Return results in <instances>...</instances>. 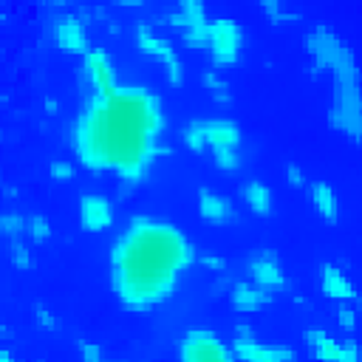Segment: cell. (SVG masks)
I'll use <instances>...</instances> for the list:
<instances>
[{
    "label": "cell",
    "instance_id": "32",
    "mask_svg": "<svg viewBox=\"0 0 362 362\" xmlns=\"http://www.w3.org/2000/svg\"><path fill=\"white\" fill-rule=\"evenodd\" d=\"M351 305H354V311H356V317H359V322H362V294H356V297L351 300Z\"/></svg>",
    "mask_w": 362,
    "mask_h": 362
},
{
    "label": "cell",
    "instance_id": "8",
    "mask_svg": "<svg viewBox=\"0 0 362 362\" xmlns=\"http://www.w3.org/2000/svg\"><path fill=\"white\" fill-rule=\"evenodd\" d=\"M136 48H139L141 54H147L150 59H156V62L164 68L167 82H170L173 88L184 85V68H181V59H178V54H175V45H170V40L161 37L150 23H141V25L136 28Z\"/></svg>",
    "mask_w": 362,
    "mask_h": 362
},
{
    "label": "cell",
    "instance_id": "24",
    "mask_svg": "<svg viewBox=\"0 0 362 362\" xmlns=\"http://www.w3.org/2000/svg\"><path fill=\"white\" fill-rule=\"evenodd\" d=\"M74 164L68 161V158H57V161H51L48 164V178L54 181V184H68V181H74Z\"/></svg>",
    "mask_w": 362,
    "mask_h": 362
},
{
    "label": "cell",
    "instance_id": "28",
    "mask_svg": "<svg viewBox=\"0 0 362 362\" xmlns=\"http://www.w3.org/2000/svg\"><path fill=\"white\" fill-rule=\"evenodd\" d=\"M255 3L260 6V11H263L269 20H274V23L286 20V14H283V0H255Z\"/></svg>",
    "mask_w": 362,
    "mask_h": 362
},
{
    "label": "cell",
    "instance_id": "9",
    "mask_svg": "<svg viewBox=\"0 0 362 362\" xmlns=\"http://www.w3.org/2000/svg\"><path fill=\"white\" fill-rule=\"evenodd\" d=\"M232 351H235V359H243V362H291L294 359L291 348L260 342L249 325H238L235 328Z\"/></svg>",
    "mask_w": 362,
    "mask_h": 362
},
{
    "label": "cell",
    "instance_id": "5",
    "mask_svg": "<svg viewBox=\"0 0 362 362\" xmlns=\"http://www.w3.org/2000/svg\"><path fill=\"white\" fill-rule=\"evenodd\" d=\"M206 51L215 68H232L243 51V28L232 17H218L209 23Z\"/></svg>",
    "mask_w": 362,
    "mask_h": 362
},
{
    "label": "cell",
    "instance_id": "20",
    "mask_svg": "<svg viewBox=\"0 0 362 362\" xmlns=\"http://www.w3.org/2000/svg\"><path fill=\"white\" fill-rule=\"evenodd\" d=\"M25 229H28V218H23V215H17V212H6V215L0 218V232H3V238H8V240L23 238Z\"/></svg>",
    "mask_w": 362,
    "mask_h": 362
},
{
    "label": "cell",
    "instance_id": "3",
    "mask_svg": "<svg viewBox=\"0 0 362 362\" xmlns=\"http://www.w3.org/2000/svg\"><path fill=\"white\" fill-rule=\"evenodd\" d=\"M181 141L192 153H212L218 170H238L240 167V141L243 133L232 119H192L181 130Z\"/></svg>",
    "mask_w": 362,
    "mask_h": 362
},
{
    "label": "cell",
    "instance_id": "22",
    "mask_svg": "<svg viewBox=\"0 0 362 362\" xmlns=\"http://www.w3.org/2000/svg\"><path fill=\"white\" fill-rule=\"evenodd\" d=\"M8 243H11V249H8L11 266H14L17 272H28V269H31V249L23 243V238H17V240H8Z\"/></svg>",
    "mask_w": 362,
    "mask_h": 362
},
{
    "label": "cell",
    "instance_id": "4",
    "mask_svg": "<svg viewBox=\"0 0 362 362\" xmlns=\"http://www.w3.org/2000/svg\"><path fill=\"white\" fill-rule=\"evenodd\" d=\"M328 122L334 130L362 144V85L359 82H331Z\"/></svg>",
    "mask_w": 362,
    "mask_h": 362
},
{
    "label": "cell",
    "instance_id": "11",
    "mask_svg": "<svg viewBox=\"0 0 362 362\" xmlns=\"http://www.w3.org/2000/svg\"><path fill=\"white\" fill-rule=\"evenodd\" d=\"M82 82L88 88V93H102L119 85V74H116V62L105 48H88L82 54Z\"/></svg>",
    "mask_w": 362,
    "mask_h": 362
},
{
    "label": "cell",
    "instance_id": "27",
    "mask_svg": "<svg viewBox=\"0 0 362 362\" xmlns=\"http://www.w3.org/2000/svg\"><path fill=\"white\" fill-rule=\"evenodd\" d=\"M76 354H79V359H82V362H99V359H102V345L82 339V342L76 345Z\"/></svg>",
    "mask_w": 362,
    "mask_h": 362
},
{
    "label": "cell",
    "instance_id": "15",
    "mask_svg": "<svg viewBox=\"0 0 362 362\" xmlns=\"http://www.w3.org/2000/svg\"><path fill=\"white\" fill-rule=\"evenodd\" d=\"M229 303H232V308L240 311V314H257V311H263V308L272 303V291L260 288V286L252 283V280H243V283H235V286H232Z\"/></svg>",
    "mask_w": 362,
    "mask_h": 362
},
{
    "label": "cell",
    "instance_id": "19",
    "mask_svg": "<svg viewBox=\"0 0 362 362\" xmlns=\"http://www.w3.org/2000/svg\"><path fill=\"white\" fill-rule=\"evenodd\" d=\"M198 212L209 223H226L232 218V201L212 189H198Z\"/></svg>",
    "mask_w": 362,
    "mask_h": 362
},
{
    "label": "cell",
    "instance_id": "30",
    "mask_svg": "<svg viewBox=\"0 0 362 362\" xmlns=\"http://www.w3.org/2000/svg\"><path fill=\"white\" fill-rule=\"evenodd\" d=\"M201 266L209 269V272H215V274H221V272L226 269V260L218 257V255H204V257H201Z\"/></svg>",
    "mask_w": 362,
    "mask_h": 362
},
{
    "label": "cell",
    "instance_id": "12",
    "mask_svg": "<svg viewBox=\"0 0 362 362\" xmlns=\"http://www.w3.org/2000/svg\"><path fill=\"white\" fill-rule=\"evenodd\" d=\"M76 218H79V226L90 235H99V232H107L113 226V204L107 195H99V192H85L79 195V204H76Z\"/></svg>",
    "mask_w": 362,
    "mask_h": 362
},
{
    "label": "cell",
    "instance_id": "6",
    "mask_svg": "<svg viewBox=\"0 0 362 362\" xmlns=\"http://www.w3.org/2000/svg\"><path fill=\"white\" fill-rule=\"evenodd\" d=\"M167 23L181 34V40L201 51L206 48V37H209V17L204 8V0H175V8L167 14Z\"/></svg>",
    "mask_w": 362,
    "mask_h": 362
},
{
    "label": "cell",
    "instance_id": "23",
    "mask_svg": "<svg viewBox=\"0 0 362 362\" xmlns=\"http://www.w3.org/2000/svg\"><path fill=\"white\" fill-rule=\"evenodd\" d=\"M25 235L34 240V243H45L51 238V223L45 215H28V229Z\"/></svg>",
    "mask_w": 362,
    "mask_h": 362
},
{
    "label": "cell",
    "instance_id": "13",
    "mask_svg": "<svg viewBox=\"0 0 362 362\" xmlns=\"http://www.w3.org/2000/svg\"><path fill=\"white\" fill-rule=\"evenodd\" d=\"M246 272H249V280L257 283L266 291H280L286 286V272H283L280 260L272 252H266V249H260L257 255L249 257Z\"/></svg>",
    "mask_w": 362,
    "mask_h": 362
},
{
    "label": "cell",
    "instance_id": "16",
    "mask_svg": "<svg viewBox=\"0 0 362 362\" xmlns=\"http://www.w3.org/2000/svg\"><path fill=\"white\" fill-rule=\"evenodd\" d=\"M311 209L317 212V218H322L325 223H337L339 221V195L328 181H308L305 187Z\"/></svg>",
    "mask_w": 362,
    "mask_h": 362
},
{
    "label": "cell",
    "instance_id": "29",
    "mask_svg": "<svg viewBox=\"0 0 362 362\" xmlns=\"http://www.w3.org/2000/svg\"><path fill=\"white\" fill-rule=\"evenodd\" d=\"M34 322H37L40 328H45V331L57 328V317H54V311H51V308H45V305H40V308L34 311Z\"/></svg>",
    "mask_w": 362,
    "mask_h": 362
},
{
    "label": "cell",
    "instance_id": "7",
    "mask_svg": "<svg viewBox=\"0 0 362 362\" xmlns=\"http://www.w3.org/2000/svg\"><path fill=\"white\" fill-rule=\"evenodd\" d=\"M178 359L181 362H226L235 356L232 342L221 339L209 328H189L178 342Z\"/></svg>",
    "mask_w": 362,
    "mask_h": 362
},
{
    "label": "cell",
    "instance_id": "25",
    "mask_svg": "<svg viewBox=\"0 0 362 362\" xmlns=\"http://www.w3.org/2000/svg\"><path fill=\"white\" fill-rule=\"evenodd\" d=\"M283 181H286V187H291V189H305V187H308L305 170H303L300 164H294V161H288V164L283 167Z\"/></svg>",
    "mask_w": 362,
    "mask_h": 362
},
{
    "label": "cell",
    "instance_id": "33",
    "mask_svg": "<svg viewBox=\"0 0 362 362\" xmlns=\"http://www.w3.org/2000/svg\"><path fill=\"white\" fill-rule=\"evenodd\" d=\"M42 107H45L48 113H57V102H54V99H45V105H42Z\"/></svg>",
    "mask_w": 362,
    "mask_h": 362
},
{
    "label": "cell",
    "instance_id": "18",
    "mask_svg": "<svg viewBox=\"0 0 362 362\" xmlns=\"http://www.w3.org/2000/svg\"><path fill=\"white\" fill-rule=\"evenodd\" d=\"M240 198H243V204L249 206V212H255V215H272V209H274V192H272V187H269L266 181H260V178L246 181V184L240 187Z\"/></svg>",
    "mask_w": 362,
    "mask_h": 362
},
{
    "label": "cell",
    "instance_id": "31",
    "mask_svg": "<svg viewBox=\"0 0 362 362\" xmlns=\"http://www.w3.org/2000/svg\"><path fill=\"white\" fill-rule=\"evenodd\" d=\"M113 6H122V8H139L144 0H110Z\"/></svg>",
    "mask_w": 362,
    "mask_h": 362
},
{
    "label": "cell",
    "instance_id": "35",
    "mask_svg": "<svg viewBox=\"0 0 362 362\" xmlns=\"http://www.w3.org/2000/svg\"><path fill=\"white\" fill-rule=\"evenodd\" d=\"M48 6H54V8H62V6H68V0H45Z\"/></svg>",
    "mask_w": 362,
    "mask_h": 362
},
{
    "label": "cell",
    "instance_id": "14",
    "mask_svg": "<svg viewBox=\"0 0 362 362\" xmlns=\"http://www.w3.org/2000/svg\"><path fill=\"white\" fill-rule=\"evenodd\" d=\"M51 37L57 42L59 51H68V54H85L90 45H88V31H85V23L74 14H62L54 20V28H51Z\"/></svg>",
    "mask_w": 362,
    "mask_h": 362
},
{
    "label": "cell",
    "instance_id": "10",
    "mask_svg": "<svg viewBox=\"0 0 362 362\" xmlns=\"http://www.w3.org/2000/svg\"><path fill=\"white\" fill-rule=\"evenodd\" d=\"M303 339L314 359H322V362H359L362 359V348L354 339H334L322 328H308Z\"/></svg>",
    "mask_w": 362,
    "mask_h": 362
},
{
    "label": "cell",
    "instance_id": "34",
    "mask_svg": "<svg viewBox=\"0 0 362 362\" xmlns=\"http://www.w3.org/2000/svg\"><path fill=\"white\" fill-rule=\"evenodd\" d=\"M11 359H14V356H11V351H6V348H3V351H0V362H11Z\"/></svg>",
    "mask_w": 362,
    "mask_h": 362
},
{
    "label": "cell",
    "instance_id": "17",
    "mask_svg": "<svg viewBox=\"0 0 362 362\" xmlns=\"http://www.w3.org/2000/svg\"><path fill=\"white\" fill-rule=\"evenodd\" d=\"M320 288L334 303H351L356 297V288H354L351 277L339 266H322L320 269Z\"/></svg>",
    "mask_w": 362,
    "mask_h": 362
},
{
    "label": "cell",
    "instance_id": "26",
    "mask_svg": "<svg viewBox=\"0 0 362 362\" xmlns=\"http://www.w3.org/2000/svg\"><path fill=\"white\" fill-rule=\"evenodd\" d=\"M337 322H339L342 331H356L359 317H356V311H354L351 303H339V308H337Z\"/></svg>",
    "mask_w": 362,
    "mask_h": 362
},
{
    "label": "cell",
    "instance_id": "21",
    "mask_svg": "<svg viewBox=\"0 0 362 362\" xmlns=\"http://www.w3.org/2000/svg\"><path fill=\"white\" fill-rule=\"evenodd\" d=\"M201 82H204V88L212 93L215 102H229V96H232V93H229V82H226L218 71H206Z\"/></svg>",
    "mask_w": 362,
    "mask_h": 362
},
{
    "label": "cell",
    "instance_id": "1",
    "mask_svg": "<svg viewBox=\"0 0 362 362\" xmlns=\"http://www.w3.org/2000/svg\"><path fill=\"white\" fill-rule=\"evenodd\" d=\"M164 105L147 85H116L90 93L71 124L76 161L93 173H110L122 184H141L164 153Z\"/></svg>",
    "mask_w": 362,
    "mask_h": 362
},
{
    "label": "cell",
    "instance_id": "2",
    "mask_svg": "<svg viewBox=\"0 0 362 362\" xmlns=\"http://www.w3.org/2000/svg\"><path fill=\"white\" fill-rule=\"evenodd\" d=\"M192 263L195 246L181 226L136 215L110 243L107 286L122 308L136 314L153 311L175 294Z\"/></svg>",
    "mask_w": 362,
    "mask_h": 362
}]
</instances>
